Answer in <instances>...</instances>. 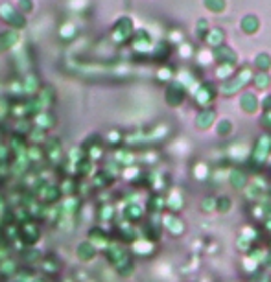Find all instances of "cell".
I'll return each mask as SVG.
<instances>
[{
    "label": "cell",
    "mask_w": 271,
    "mask_h": 282,
    "mask_svg": "<svg viewBox=\"0 0 271 282\" xmlns=\"http://www.w3.org/2000/svg\"><path fill=\"white\" fill-rule=\"evenodd\" d=\"M232 181H234V186H238V188H240V186L243 185V177L240 174H234L232 175Z\"/></svg>",
    "instance_id": "obj_8"
},
{
    "label": "cell",
    "mask_w": 271,
    "mask_h": 282,
    "mask_svg": "<svg viewBox=\"0 0 271 282\" xmlns=\"http://www.w3.org/2000/svg\"><path fill=\"white\" fill-rule=\"evenodd\" d=\"M17 273H19L17 271V260L8 258V256L2 260V264H0V275L10 278V276H15Z\"/></svg>",
    "instance_id": "obj_5"
},
{
    "label": "cell",
    "mask_w": 271,
    "mask_h": 282,
    "mask_svg": "<svg viewBox=\"0 0 271 282\" xmlns=\"http://www.w3.org/2000/svg\"><path fill=\"white\" fill-rule=\"evenodd\" d=\"M262 264H264L265 269H269V267H271V253L265 254V256H264V262H262Z\"/></svg>",
    "instance_id": "obj_10"
},
{
    "label": "cell",
    "mask_w": 271,
    "mask_h": 282,
    "mask_svg": "<svg viewBox=\"0 0 271 282\" xmlns=\"http://www.w3.org/2000/svg\"><path fill=\"white\" fill-rule=\"evenodd\" d=\"M216 207H218V210H220V212H227V210H229V207H231V201H229V199H225V198H221L220 201L216 203Z\"/></svg>",
    "instance_id": "obj_7"
},
{
    "label": "cell",
    "mask_w": 271,
    "mask_h": 282,
    "mask_svg": "<svg viewBox=\"0 0 271 282\" xmlns=\"http://www.w3.org/2000/svg\"><path fill=\"white\" fill-rule=\"evenodd\" d=\"M30 282H48L45 276H35V278H30Z\"/></svg>",
    "instance_id": "obj_11"
},
{
    "label": "cell",
    "mask_w": 271,
    "mask_h": 282,
    "mask_svg": "<svg viewBox=\"0 0 271 282\" xmlns=\"http://www.w3.org/2000/svg\"><path fill=\"white\" fill-rule=\"evenodd\" d=\"M39 264L45 275H57L61 271V264H59V260L56 256H43Z\"/></svg>",
    "instance_id": "obj_2"
},
{
    "label": "cell",
    "mask_w": 271,
    "mask_h": 282,
    "mask_svg": "<svg viewBox=\"0 0 271 282\" xmlns=\"http://www.w3.org/2000/svg\"><path fill=\"white\" fill-rule=\"evenodd\" d=\"M107 260L109 264L113 265L116 273L120 276H131L133 275V271H135V262H133V256H131L124 247H120V245H111L107 249Z\"/></svg>",
    "instance_id": "obj_1"
},
{
    "label": "cell",
    "mask_w": 271,
    "mask_h": 282,
    "mask_svg": "<svg viewBox=\"0 0 271 282\" xmlns=\"http://www.w3.org/2000/svg\"><path fill=\"white\" fill-rule=\"evenodd\" d=\"M247 282H271V275H269V271L265 269L264 265L262 267H254L251 273H249V278Z\"/></svg>",
    "instance_id": "obj_6"
},
{
    "label": "cell",
    "mask_w": 271,
    "mask_h": 282,
    "mask_svg": "<svg viewBox=\"0 0 271 282\" xmlns=\"http://www.w3.org/2000/svg\"><path fill=\"white\" fill-rule=\"evenodd\" d=\"M76 253H78V260H81V262H92V260L96 258V247L90 242L81 243Z\"/></svg>",
    "instance_id": "obj_3"
},
{
    "label": "cell",
    "mask_w": 271,
    "mask_h": 282,
    "mask_svg": "<svg viewBox=\"0 0 271 282\" xmlns=\"http://www.w3.org/2000/svg\"><path fill=\"white\" fill-rule=\"evenodd\" d=\"M203 209L205 210H212V209H216V201L214 199H207L203 203Z\"/></svg>",
    "instance_id": "obj_9"
},
{
    "label": "cell",
    "mask_w": 271,
    "mask_h": 282,
    "mask_svg": "<svg viewBox=\"0 0 271 282\" xmlns=\"http://www.w3.org/2000/svg\"><path fill=\"white\" fill-rule=\"evenodd\" d=\"M164 227L168 229V232L172 236H181L183 232H185V225H183V221L179 218H175V216H166V220H164Z\"/></svg>",
    "instance_id": "obj_4"
}]
</instances>
